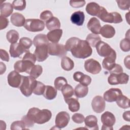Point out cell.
<instances>
[{
	"label": "cell",
	"mask_w": 130,
	"mask_h": 130,
	"mask_svg": "<svg viewBox=\"0 0 130 130\" xmlns=\"http://www.w3.org/2000/svg\"><path fill=\"white\" fill-rule=\"evenodd\" d=\"M101 120L103 123L102 129L112 130L113 129V126L115 123L116 119L112 113L109 111H106L101 115Z\"/></svg>",
	"instance_id": "6"
},
{
	"label": "cell",
	"mask_w": 130,
	"mask_h": 130,
	"mask_svg": "<svg viewBox=\"0 0 130 130\" xmlns=\"http://www.w3.org/2000/svg\"><path fill=\"white\" fill-rule=\"evenodd\" d=\"M85 19V15L83 12L78 11L74 12L70 18L71 22L76 25L82 26Z\"/></svg>",
	"instance_id": "20"
},
{
	"label": "cell",
	"mask_w": 130,
	"mask_h": 130,
	"mask_svg": "<svg viewBox=\"0 0 130 130\" xmlns=\"http://www.w3.org/2000/svg\"><path fill=\"white\" fill-rule=\"evenodd\" d=\"M43 68L39 64L34 65L31 68L29 74L30 76L37 79L38 78L42 73Z\"/></svg>",
	"instance_id": "37"
},
{
	"label": "cell",
	"mask_w": 130,
	"mask_h": 130,
	"mask_svg": "<svg viewBox=\"0 0 130 130\" xmlns=\"http://www.w3.org/2000/svg\"><path fill=\"white\" fill-rule=\"evenodd\" d=\"M61 66L62 69L67 71H71L74 67V62L72 59L68 56L62 57L61 61Z\"/></svg>",
	"instance_id": "32"
},
{
	"label": "cell",
	"mask_w": 130,
	"mask_h": 130,
	"mask_svg": "<svg viewBox=\"0 0 130 130\" xmlns=\"http://www.w3.org/2000/svg\"><path fill=\"white\" fill-rule=\"evenodd\" d=\"M100 33L104 38L110 39L115 36V29L112 25L106 24L101 27Z\"/></svg>",
	"instance_id": "21"
},
{
	"label": "cell",
	"mask_w": 130,
	"mask_h": 130,
	"mask_svg": "<svg viewBox=\"0 0 130 130\" xmlns=\"http://www.w3.org/2000/svg\"><path fill=\"white\" fill-rule=\"evenodd\" d=\"M21 120H22L24 122L26 126H27V127H30L33 126L34 125V124L35 123L34 121H32L29 118H28L27 117L26 115L23 116L22 117Z\"/></svg>",
	"instance_id": "53"
},
{
	"label": "cell",
	"mask_w": 130,
	"mask_h": 130,
	"mask_svg": "<svg viewBox=\"0 0 130 130\" xmlns=\"http://www.w3.org/2000/svg\"><path fill=\"white\" fill-rule=\"evenodd\" d=\"M85 126L87 129L98 130L99 127L98 125V119L94 115H90L87 116L84 119Z\"/></svg>",
	"instance_id": "22"
},
{
	"label": "cell",
	"mask_w": 130,
	"mask_h": 130,
	"mask_svg": "<svg viewBox=\"0 0 130 130\" xmlns=\"http://www.w3.org/2000/svg\"><path fill=\"white\" fill-rule=\"evenodd\" d=\"M45 23L39 19H27L25 20L24 27L30 32L42 31L45 28Z\"/></svg>",
	"instance_id": "4"
},
{
	"label": "cell",
	"mask_w": 130,
	"mask_h": 130,
	"mask_svg": "<svg viewBox=\"0 0 130 130\" xmlns=\"http://www.w3.org/2000/svg\"><path fill=\"white\" fill-rule=\"evenodd\" d=\"M51 117L52 113L50 110L38 109L34 116V122L39 124H42L49 121Z\"/></svg>",
	"instance_id": "7"
},
{
	"label": "cell",
	"mask_w": 130,
	"mask_h": 130,
	"mask_svg": "<svg viewBox=\"0 0 130 130\" xmlns=\"http://www.w3.org/2000/svg\"><path fill=\"white\" fill-rule=\"evenodd\" d=\"M26 125L22 120L14 121L11 125V130H20L26 129Z\"/></svg>",
	"instance_id": "44"
},
{
	"label": "cell",
	"mask_w": 130,
	"mask_h": 130,
	"mask_svg": "<svg viewBox=\"0 0 130 130\" xmlns=\"http://www.w3.org/2000/svg\"><path fill=\"white\" fill-rule=\"evenodd\" d=\"M10 20L12 24L17 27L24 26L26 20L23 15L19 13H13L11 16Z\"/></svg>",
	"instance_id": "23"
},
{
	"label": "cell",
	"mask_w": 130,
	"mask_h": 130,
	"mask_svg": "<svg viewBox=\"0 0 130 130\" xmlns=\"http://www.w3.org/2000/svg\"><path fill=\"white\" fill-rule=\"evenodd\" d=\"M117 75L118 74H110L108 78V82L109 84L111 85L119 84Z\"/></svg>",
	"instance_id": "49"
},
{
	"label": "cell",
	"mask_w": 130,
	"mask_h": 130,
	"mask_svg": "<svg viewBox=\"0 0 130 130\" xmlns=\"http://www.w3.org/2000/svg\"><path fill=\"white\" fill-rule=\"evenodd\" d=\"M70 52L75 58L85 59L91 55L92 50L86 41L80 39Z\"/></svg>",
	"instance_id": "1"
},
{
	"label": "cell",
	"mask_w": 130,
	"mask_h": 130,
	"mask_svg": "<svg viewBox=\"0 0 130 130\" xmlns=\"http://www.w3.org/2000/svg\"><path fill=\"white\" fill-rule=\"evenodd\" d=\"M109 72L111 74H120L123 72V69L120 64L116 63L114 68Z\"/></svg>",
	"instance_id": "54"
},
{
	"label": "cell",
	"mask_w": 130,
	"mask_h": 130,
	"mask_svg": "<svg viewBox=\"0 0 130 130\" xmlns=\"http://www.w3.org/2000/svg\"><path fill=\"white\" fill-rule=\"evenodd\" d=\"M80 40L79 38L76 37H72L69 39L65 44V48L67 51H70L74 45L77 43V42Z\"/></svg>",
	"instance_id": "42"
},
{
	"label": "cell",
	"mask_w": 130,
	"mask_h": 130,
	"mask_svg": "<svg viewBox=\"0 0 130 130\" xmlns=\"http://www.w3.org/2000/svg\"><path fill=\"white\" fill-rule=\"evenodd\" d=\"M86 41L91 46L95 47L101 41V38L98 35L94 34H89L87 35Z\"/></svg>",
	"instance_id": "34"
},
{
	"label": "cell",
	"mask_w": 130,
	"mask_h": 130,
	"mask_svg": "<svg viewBox=\"0 0 130 130\" xmlns=\"http://www.w3.org/2000/svg\"><path fill=\"white\" fill-rule=\"evenodd\" d=\"M73 79L75 81L78 82L80 84L87 86L91 82V78L89 76L85 75L83 73L79 71L74 73Z\"/></svg>",
	"instance_id": "18"
},
{
	"label": "cell",
	"mask_w": 130,
	"mask_h": 130,
	"mask_svg": "<svg viewBox=\"0 0 130 130\" xmlns=\"http://www.w3.org/2000/svg\"><path fill=\"white\" fill-rule=\"evenodd\" d=\"M87 27L92 34L95 35L100 34L101 25L100 21L95 17H92L87 23Z\"/></svg>",
	"instance_id": "19"
},
{
	"label": "cell",
	"mask_w": 130,
	"mask_h": 130,
	"mask_svg": "<svg viewBox=\"0 0 130 130\" xmlns=\"http://www.w3.org/2000/svg\"><path fill=\"white\" fill-rule=\"evenodd\" d=\"M95 47L98 54L104 57L110 55L114 50L108 43L103 41H100Z\"/></svg>",
	"instance_id": "13"
},
{
	"label": "cell",
	"mask_w": 130,
	"mask_h": 130,
	"mask_svg": "<svg viewBox=\"0 0 130 130\" xmlns=\"http://www.w3.org/2000/svg\"><path fill=\"white\" fill-rule=\"evenodd\" d=\"M120 48L123 52H128L130 50V41L129 38H124L120 42Z\"/></svg>",
	"instance_id": "43"
},
{
	"label": "cell",
	"mask_w": 130,
	"mask_h": 130,
	"mask_svg": "<svg viewBox=\"0 0 130 130\" xmlns=\"http://www.w3.org/2000/svg\"><path fill=\"white\" fill-rule=\"evenodd\" d=\"M57 89L50 85H46L44 93V97L48 100H52L55 99L57 95Z\"/></svg>",
	"instance_id": "30"
},
{
	"label": "cell",
	"mask_w": 130,
	"mask_h": 130,
	"mask_svg": "<svg viewBox=\"0 0 130 130\" xmlns=\"http://www.w3.org/2000/svg\"><path fill=\"white\" fill-rule=\"evenodd\" d=\"M46 26L50 31L57 29L60 27V22L57 17H53L46 22Z\"/></svg>",
	"instance_id": "31"
},
{
	"label": "cell",
	"mask_w": 130,
	"mask_h": 130,
	"mask_svg": "<svg viewBox=\"0 0 130 130\" xmlns=\"http://www.w3.org/2000/svg\"><path fill=\"white\" fill-rule=\"evenodd\" d=\"M48 50L49 54L52 56H57L60 57H63L67 54V50L65 46L61 44L49 43Z\"/></svg>",
	"instance_id": "5"
},
{
	"label": "cell",
	"mask_w": 130,
	"mask_h": 130,
	"mask_svg": "<svg viewBox=\"0 0 130 130\" xmlns=\"http://www.w3.org/2000/svg\"><path fill=\"white\" fill-rule=\"evenodd\" d=\"M122 94L121 90L117 88H111L105 92L103 98L105 101L112 103L116 101L119 96Z\"/></svg>",
	"instance_id": "14"
},
{
	"label": "cell",
	"mask_w": 130,
	"mask_h": 130,
	"mask_svg": "<svg viewBox=\"0 0 130 130\" xmlns=\"http://www.w3.org/2000/svg\"><path fill=\"white\" fill-rule=\"evenodd\" d=\"M118 81L119 84H125L128 83L129 80V76L124 73L118 74Z\"/></svg>",
	"instance_id": "46"
},
{
	"label": "cell",
	"mask_w": 130,
	"mask_h": 130,
	"mask_svg": "<svg viewBox=\"0 0 130 130\" xmlns=\"http://www.w3.org/2000/svg\"><path fill=\"white\" fill-rule=\"evenodd\" d=\"M46 86L40 81H37V84L33 90V93L38 95H43Z\"/></svg>",
	"instance_id": "40"
},
{
	"label": "cell",
	"mask_w": 130,
	"mask_h": 130,
	"mask_svg": "<svg viewBox=\"0 0 130 130\" xmlns=\"http://www.w3.org/2000/svg\"><path fill=\"white\" fill-rule=\"evenodd\" d=\"M88 92V87L81 84H77L74 89V93L78 98H83L87 95Z\"/></svg>",
	"instance_id": "28"
},
{
	"label": "cell",
	"mask_w": 130,
	"mask_h": 130,
	"mask_svg": "<svg viewBox=\"0 0 130 130\" xmlns=\"http://www.w3.org/2000/svg\"><path fill=\"white\" fill-rule=\"evenodd\" d=\"M29 52V50L24 49L19 43L11 44L10 46L9 52L12 57L17 58L20 57V56L23 53Z\"/></svg>",
	"instance_id": "16"
},
{
	"label": "cell",
	"mask_w": 130,
	"mask_h": 130,
	"mask_svg": "<svg viewBox=\"0 0 130 130\" xmlns=\"http://www.w3.org/2000/svg\"><path fill=\"white\" fill-rule=\"evenodd\" d=\"M123 118L124 120L127 121H130V117H129V111H127L124 112L123 113L122 115Z\"/></svg>",
	"instance_id": "56"
},
{
	"label": "cell",
	"mask_w": 130,
	"mask_h": 130,
	"mask_svg": "<svg viewBox=\"0 0 130 130\" xmlns=\"http://www.w3.org/2000/svg\"><path fill=\"white\" fill-rule=\"evenodd\" d=\"M9 25L8 19L2 16H0V29L2 30L6 28Z\"/></svg>",
	"instance_id": "52"
},
{
	"label": "cell",
	"mask_w": 130,
	"mask_h": 130,
	"mask_svg": "<svg viewBox=\"0 0 130 130\" xmlns=\"http://www.w3.org/2000/svg\"><path fill=\"white\" fill-rule=\"evenodd\" d=\"M22 79V76L16 71H12L8 75L7 81L8 84L14 88H19Z\"/></svg>",
	"instance_id": "11"
},
{
	"label": "cell",
	"mask_w": 130,
	"mask_h": 130,
	"mask_svg": "<svg viewBox=\"0 0 130 130\" xmlns=\"http://www.w3.org/2000/svg\"><path fill=\"white\" fill-rule=\"evenodd\" d=\"M14 9L17 11H23L26 7V1L24 0H15L12 3Z\"/></svg>",
	"instance_id": "39"
},
{
	"label": "cell",
	"mask_w": 130,
	"mask_h": 130,
	"mask_svg": "<svg viewBox=\"0 0 130 130\" xmlns=\"http://www.w3.org/2000/svg\"><path fill=\"white\" fill-rule=\"evenodd\" d=\"M68 83L67 79L63 77H57L54 82V86L56 89L58 90H61L62 88L66 85Z\"/></svg>",
	"instance_id": "38"
},
{
	"label": "cell",
	"mask_w": 130,
	"mask_h": 130,
	"mask_svg": "<svg viewBox=\"0 0 130 130\" xmlns=\"http://www.w3.org/2000/svg\"><path fill=\"white\" fill-rule=\"evenodd\" d=\"M116 103L121 108L125 109L129 107V99L123 94L118 96L116 100Z\"/></svg>",
	"instance_id": "33"
},
{
	"label": "cell",
	"mask_w": 130,
	"mask_h": 130,
	"mask_svg": "<svg viewBox=\"0 0 130 130\" xmlns=\"http://www.w3.org/2000/svg\"><path fill=\"white\" fill-rule=\"evenodd\" d=\"M35 65L32 62L27 60L17 61L14 64V69L19 73L25 72L29 74L31 68Z\"/></svg>",
	"instance_id": "9"
},
{
	"label": "cell",
	"mask_w": 130,
	"mask_h": 130,
	"mask_svg": "<svg viewBox=\"0 0 130 130\" xmlns=\"http://www.w3.org/2000/svg\"><path fill=\"white\" fill-rule=\"evenodd\" d=\"M61 92L64 97V100H66L72 97L74 94V90L71 85L67 84L62 88Z\"/></svg>",
	"instance_id": "36"
},
{
	"label": "cell",
	"mask_w": 130,
	"mask_h": 130,
	"mask_svg": "<svg viewBox=\"0 0 130 130\" xmlns=\"http://www.w3.org/2000/svg\"><path fill=\"white\" fill-rule=\"evenodd\" d=\"M116 58V53L115 50L109 56L105 57L102 62V66L104 69L108 71H111L115 66V60Z\"/></svg>",
	"instance_id": "17"
},
{
	"label": "cell",
	"mask_w": 130,
	"mask_h": 130,
	"mask_svg": "<svg viewBox=\"0 0 130 130\" xmlns=\"http://www.w3.org/2000/svg\"><path fill=\"white\" fill-rule=\"evenodd\" d=\"M101 6L95 2H90L87 4L86 7V12L91 16H97L100 10Z\"/></svg>",
	"instance_id": "26"
},
{
	"label": "cell",
	"mask_w": 130,
	"mask_h": 130,
	"mask_svg": "<svg viewBox=\"0 0 130 130\" xmlns=\"http://www.w3.org/2000/svg\"><path fill=\"white\" fill-rule=\"evenodd\" d=\"M72 120L76 123H82L84 121L85 117L84 115L80 113H75L72 117Z\"/></svg>",
	"instance_id": "48"
},
{
	"label": "cell",
	"mask_w": 130,
	"mask_h": 130,
	"mask_svg": "<svg viewBox=\"0 0 130 130\" xmlns=\"http://www.w3.org/2000/svg\"><path fill=\"white\" fill-rule=\"evenodd\" d=\"M6 38L9 43L14 44L17 43L19 38V35L18 31L16 30L11 29L7 32L6 34Z\"/></svg>",
	"instance_id": "35"
},
{
	"label": "cell",
	"mask_w": 130,
	"mask_h": 130,
	"mask_svg": "<svg viewBox=\"0 0 130 130\" xmlns=\"http://www.w3.org/2000/svg\"><path fill=\"white\" fill-rule=\"evenodd\" d=\"M129 55H127L126 57H125L124 59V63L126 68H127L128 70H129Z\"/></svg>",
	"instance_id": "57"
},
{
	"label": "cell",
	"mask_w": 130,
	"mask_h": 130,
	"mask_svg": "<svg viewBox=\"0 0 130 130\" xmlns=\"http://www.w3.org/2000/svg\"><path fill=\"white\" fill-rule=\"evenodd\" d=\"M53 17V15L50 11L45 10L43 11L40 15V18L43 21H45L46 22Z\"/></svg>",
	"instance_id": "45"
},
{
	"label": "cell",
	"mask_w": 130,
	"mask_h": 130,
	"mask_svg": "<svg viewBox=\"0 0 130 130\" xmlns=\"http://www.w3.org/2000/svg\"><path fill=\"white\" fill-rule=\"evenodd\" d=\"M65 102L68 105L69 109L72 112H75L79 111L80 109V103L77 99L70 98L64 100Z\"/></svg>",
	"instance_id": "29"
},
{
	"label": "cell",
	"mask_w": 130,
	"mask_h": 130,
	"mask_svg": "<svg viewBox=\"0 0 130 130\" xmlns=\"http://www.w3.org/2000/svg\"><path fill=\"white\" fill-rule=\"evenodd\" d=\"M6 70V66L5 63L2 62H0V74H4Z\"/></svg>",
	"instance_id": "58"
},
{
	"label": "cell",
	"mask_w": 130,
	"mask_h": 130,
	"mask_svg": "<svg viewBox=\"0 0 130 130\" xmlns=\"http://www.w3.org/2000/svg\"><path fill=\"white\" fill-rule=\"evenodd\" d=\"M62 35V30L57 29L50 31L47 34V37L52 43H58Z\"/></svg>",
	"instance_id": "24"
},
{
	"label": "cell",
	"mask_w": 130,
	"mask_h": 130,
	"mask_svg": "<svg viewBox=\"0 0 130 130\" xmlns=\"http://www.w3.org/2000/svg\"><path fill=\"white\" fill-rule=\"evenodd\" d=\"M70 119L69 114L66 111H61L56 116L55 123V126L60 129L65 127L69 123Z\"/></svg>",
	"instance_id": "10"
},
{
	"label": "cell",
	"mask_w": 130,
	"mask_h": 130,
	"mask_svg": "<svg viewBox=\"0 0 130 130\" xmlns=\"http://www.w3.org/2000/svg\"><path fill=\"white\" fill-rule=\"evenodd\" d=\"M19 43L24 49L29 50L32 44V41L29 38L23 37L20 39Z\"/></svg>",
	"instance_id": "41"
},
{
	"label": "cell",
	"mask_w": 130,
	"mask_h": 130,
	"mask_svg": "<svg viewBox=\"0 0 130 130\" xmlns=\"http://www.w3.org/2000/svg\"><path fill=\"white\" fill-rule=\"evenodd\" d=\"M0 51H1V53H0L1 59L2 60L8 62L10 59L8 53L5 50L2 49H1Z\"/></svg>",
	"instance_id": "55"
},
{
	"label": "cell",
	"mask_w": 130,
	"mask_h": 130,
	"mask_svg": "<svg viewBox=\"0 0 130 130\" xmlns=\"http://www.w3.org/2000/svg\"><path fill=\"white\" fill-rule=\"evenodd\" d=\"M0 128L1 129H6V124L5 121L3 120L0 121Z\"/></svg>",
	"instance_id": "59"
},
{
	"label": "cell",
	"mask_w": 130,
	"mask_h": 130,
	"mask_svg": "<svg viewBox=\"0 0 130 130\" xmlns=\"http://www.w3.org/2000/svg\"><path fill=\"white\" fill-rule=\"evenodd\" d=\"M48 45L39 46L36 47V49L34 51V55L36 56L37 61L42 62L45 61L48 58L49 54Z\"/></svg>",
	"instance_id": "15"
},
{
	"label": "cell",
	"mask_w": 130,
	"mask_h": 130,
	"mask_svg": "<svg viewBox=\"0 0 130 130\" xmlns=\"http://www.w3.org/2000/svg\"><path fill=\"white\" fill-rule=\"evenodd\" d=\"M37 81L31 76H22V79L19 89L23 95L26 97L31 95L37 84Z\"/></svg>",
	"instance_id": "3"
},
{
	"label": "cell",
	"mask_w": 130,
	"mask_h": 130,
	"mask_svg": "<svg viewBox=\"0 0 130 130\" xmlns=\"http://www.w3.org/2000/svg\"><path fill=\"white\" fill-rule=\"evenodd\" d=\"M48 41L46 35L44 34H38L35 37L32 43L36 47L39 46L48 45L49 43Z\"/></svg>",
	"instance_id": "27"
},
{
	"label": "cell",
	"mask_w": 130,
	"mask_h": 130,
	"mask_svg": "<svg viewBox=\"0 0 130 130\" xmlns=\"http://www.w3.org/2000/svg\"><path fill=\"white\" fill-rule=\"evenodd\" d=\"M13 7L10 3H2L1 5V16L5 17L10 16L13 12Z\"/></svg>",
	"instance_id": "25"
},
{
	"label": "cell",
	"mask_w": 130,
	"mask_h": 130,
	"mask_svg": "<svg viewBox=\"0 0 130 130\" xmlns=\"http://www.w3.org/2000/svg\"><path fill=\"white\" fill-rule=\"evenodd\" d=\"M91 107L94 112L97 113L103 112L105 109L106 104L104 98L101 95L94 96L91 102Z\"/></svg>",
	"instance_id": "12"
},
{
	"label": "cell",
	"mask_w": 130,
	"mask_h": 130,
	"mask_svg": "<svg viewBox=\"0 0 130 130\" xmlns=\"http://www.w3.org/2000/svg\"><path fill=\"white\" fill-rule=\"evenodd\" d=\"M84 66L85 70L87 72L93 75L99 74L102 70L100 62L93 58L86 60L84 62Z\"/></svg>",
	"instance_id": "8"
},
{
	"label": "cell",
	"mask_w": 130,
	"mask_h": 130,
	"mask_svg": "<svg viewBox=\"0 0 130 130\" xmlns=\"http://www.w3.org/2000/svg\"><path fill=\"white\" fill-rule=\"evenodd\" d=\"M118 7L122 10H129L130 7L129 1H116Z\"/></svg>",
	"instance_id": "47"
},
{
	"label": "cell",
	"mask_w": 130,
	"mask_h": 130,
	"mask_svg": "<svg viewBox=\"0 0 130 130\" xmlns=\"http://www.w3.org/2000/svg\"><path fill=\"white\" fill-rule=\"evenodd\" d=\"M86 3L85 1H70V5L71 7L74 8H78L83 7Z\"/></svg>",
	"instance_id": "51"
},
{
	"label": "cell",
	"mask_w": 130,
	"mask_h": 130,
	"mask_svg": "<svg viewBox=\"0 0 130 130\" xmlns=\"http://www.w3.org/2000/svg\"><path fill=\"white\" fill-rule=\"evenodd\" d=\"M96 16L103 22L110 23H119L123 21L122 16L119 13L116 12L108 13L107 10L102 6Z\"/></svg>",
	"instance_id": "2"
},
{
	"label": "cell",
	"mask_w": 130,
	"mask_h": 130,
	"mask_svg": "<svg viewBox=\"0 0 130 130\" xmlns=\"http://www.w3.org/2000/svg\"><path fill=\"white\" fill-rule=\"evenodd\" d=\"M22 60H27L32 62L34 63H35L37 59L34 54H32L30 53V52H28L25 53L24 56L22 57Z\"/></svg>",
	"instance_id": "50"
}]
</instances>
